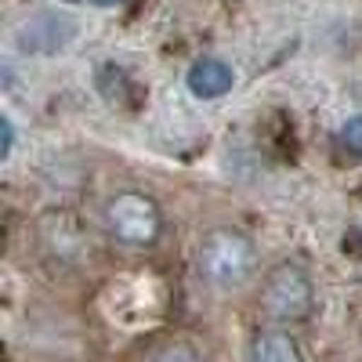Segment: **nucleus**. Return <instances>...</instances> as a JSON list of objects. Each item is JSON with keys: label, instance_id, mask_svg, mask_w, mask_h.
<instances>
[{"label": "nucleus", "instance_id": "obj_6", "mask_svg": "<svg viewBox=\"0 0 362 362\" xmlns=\"http://www.w3.org/2000/svg\"><path fill=\"white\" fill-rule=\"evenodd\" d=\"M185 83L196 98H206L214 102L221 95H228L232 83H235V73L228 62H221V58H199V62H192V69L185 73Z\"/></svg>", "mask_w": 362, "mask_h": 362}, {"label": "nucleus", "instance_id": "obj_9", "mask_svg": "<svg viewBox=\"0 0 362 362\" xmlns=\"http://www.w3.org/2000/svg\"><path fill=\"white\" fill-rule=\"evenodd\" d=\"M341 145L348 148L351 156H358L362 160V116H351V119H344V127H341Z\"/></svg>", "mask_w": 362, "mask_h": 362}, {"label": "nucleus", "instance_id": "obj_3", "mask_svg": "<svg viewBox=\"0 0 362 362\" xmlns=\"http://www.w3.org/2000/svg\"><path fill=\"white\" fill-rule=\"evenodd\" d=\"M312 308H315V286H312V276L300 264L283 261L264 276L261 312L272 322H300L312 315Z\"/></svg>", "mask_w": 362, "mask_h": 362}, {"label": "nucleus", "instance_id": "obj_5", "mask_svg": "<svg viewBox=\"0 0 362 362\" xmlns=\"http://www.w3.org/2000/svg\"><path fill=\"white\" fill-rule=\"evenodd\" d=\"M76 33V22L69 15H58V11H47V15H37L29 18L22 29H18V47L29 51V54H51L58 47H66Z\"/></svg>", "mask_w": 362, "mask_h": 362}, {"label": "nucleus", "instance_id": "obj_10", "mask_svg": "<svg viewBox=\"0 0 362 362\" xmlns=\"http://www.w3.org/2000/svg\"><path fill=\"white\" fill-rule=\"evenodd\" d=\"M11 148H15V124H11V119L4 116V119H0V156H11Z\"/></svg>", "mask_w": 362, "mask_h": 362}, {"label": "nucleus", "instance_id": "obj_4", "mask_svg": "<svg viewBox=\"0 0 362 362\" xmlns=\"http://www.w3.org/2000/svg\"><path fill=\"white\" fill-rule=\"evenodd\" d=\"M37 243H40L47 261L62 264V268L83 264V257L90 254L87 228L76 214H69V210H47L37 221Z\"/></svg>", "mask_w": 362, "mask_h": 362}, {"label": "nucleus", "instance_id": "obj_2", "mask_svg": "<svg viewBox=\"0 0 362 362\" xmlns=\"http://www.w3.org/2000/svg\"><path fill=\"white\" fill-rule=\"evenodd\" d=\"M105 228L116 243L124 247H134V250H145L153 247L160 232H163V214L153 196L145 192H116L109 203H105Z\"/></svg>", "mask_w": 362, "mask_h": 362}, {"label": "nucleus", "instance_id": "obj_7", "mask_svg": "<svg viewBox=\"0 0 362 362\" xmlns=\"http://www.w3.org/2000/svg\"><path fill=\"white\" fill-rule=\"evenodd\" d=\"M247 362H300V348L283 329H264L250 341Z\"/></svg>", "mask_w": 362, "mask_h": 362}, {"label": "nucleus", "instance_id": "obj_11", "mask_svg": "<svg viewBox=\"0 0 362 362\" xmlns=\"http://www.w3.org/2000/svg\"><path fill=\"white\" fill-rule=\"evenodd\" d=\"M90 4H98V8H119V4H127V0H90Z\"/></svg>", "mask_w": 362, "mask_h": 362}, {"label": "nucleus", "instance_id": "obj_8", "mask_svg": "<svg viewBox=\"0 0 362 362\" xmlns=\"http://www.w3.org/2000/svg\"><path fill=\"white\" fill-rule=\"evenodd\" d=\"M145 362H203V351L185 337H170V341H160L156 348H148Z\"/></svg>", "mask_w": 362, "mask_h": 362}, {"label": "nucleus", "instance_id": "obj_1", "mask_svg": "<svg viewBox=\"0 0 362 362\" xmlns=\"http://www.w3.org/2000/svg\"><path fill=\"white\" fill-rule=\"evenodd\" d=\"M199 276L214 286V290H239L257 268V250H254V239L239 228H210L199 239Z\"/></svg>", "mask_w": 362, "mask_h": 362}]
</instances>
